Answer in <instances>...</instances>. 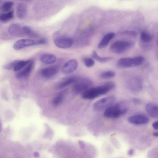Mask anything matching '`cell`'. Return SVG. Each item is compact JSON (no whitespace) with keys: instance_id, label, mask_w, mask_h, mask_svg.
I'll use <instances>...</instances> for the list:
<instances>
[{"instance_id":"12","label":"cell","mask_w":158,"mask_h":158,"mask_svg":"<svg viewBox=\"0 0 158 158\" xmlns=\"http://www.w3.org/2000/svg\"><path fill=\"white\" fill-rule=\"evenodd\" d=\"M79 78L76 76H71L62 79L58 83L57 87L58 89H61L71 84L76 83Z\"/></svg>"},{"instance_id":"27","label":"cell","mask_w":158,"mask_h":158,"mask_svg":"<svg viewBox=\"0 0 158 158\" xmlns=\"http://www.w3.org/2000/svg\"><path fill=\"white\" fill-rule=\"evenodd\" d=\"M115 73L112 71H107L101 73L100 77L104 79H107L112 78L115 76Z\"/></svg>"},{"instance_id":"33","label":"cell","mask_w":158,"mask_h":158,"mask_svg":"<svg viewBox=\"0 0 158 158\" xmlns=\"http://www.w3.org/2000/svg\"><path fill=\"white\" fill-rule=\"evenodd\" d=\"M152 126L155 129L157 130L158 129V121H157L153 123Z\"/></svg>"},{"instance_id":"10","label":"cell","mask_w":158,"mask_h":158,"mask_svg":"<svg viewBox=\"0 0 158 158\" xmlns=\"http://www.w3.org/2000/svg\"><path fill=\"white\" fill-rule=\"evenodd\" d=\"M78 62L75 59H71L67 61L63 65L62 69L63 73L68 74L74 72L77 69Z\"/></svg>"},{"instance_id":"9","label":"cell","mask_w":158,"mask_h":158,"mask_svg":"<svg viewBox=\"0 0 158 158\" xmlns=\"http://www.w3.org/2000/svg\"><path fill=\"white\" fill-rule=\"evenodd\" d=\"M59 69V67L57 65L50 66L41 69L40 73L43 77L49 79L56 75Z\"/></svg>"},{"instance_id":"40","label":"cell","mask_w":158,"mask_h":158,"mask_svg":"<svg viewBox=\"0 0 158 158\" xmlns=\"http://www.w3.org/2000/svg\"></svg>"},{"instance_id":"14","label":"cell","mask_w":158,"mask_h":158,"mask_svg":"<svg viewBox=\"0 0 158 158\" xmlns=\"http://www.w3.org/2000/svg\"><path fill=\"white\" fill-rule=\"evenodd\" d=\"M34 66V62L31 60L24 67L19 71L16 74L18 78L26 77L29 76Z\"/></svg>"},{"instance_id":"19","label":"cell","mask_w":158,"mask_h":158,"mask_svg":"<svg viewBox=\"0 0 158 158\" xmlns=\"http://www.w3.org/2000/svg\"><path fill=\"white\" fill-rule=\"evenodd\" d=\"M27 5L24 3L20 2L18 4L16 14L18 18L22 19L25 17L27 13Z\"/></svg>"},{"instance_id":"20","label":"cell","mask_w":158,"mask_h":158,"mask_svg":"<svg viewBox=\"0 0 158 158\" xmlns=\"http://www.w3.org/2000/svg\"><path fill=\"white\" fill-rule=\"evenodd\" d=\"M152 36L148 31H143L141 32L140 40L141 44L143 45H144V47H145L146 45L147 46V45L152 41Z\"/></svg>"},{"instance_id":"26","label":"cell","mask_w":158,"mask_h":158,"mask_svg":"<svg viewBox=\"0 0 158 158\" xmlns=\"http://www.w3.org/2000/svg\"><path fill=\"white\" fill-rule=\"evenodd\" d=\"M14 3L12 2L8 1L3 3L1 7V10L4 12H7L10 11L14 5Z\"/></svg>"},{"instance_id":"21","label":"cell","mask_w":158,"mask_h":158,"mask_svg":"<svg viewBox=\"0 0 158 158\" xmlns=\"http://www.w3.org/2000/svg\"><path fill=\"white\" fill-rule=\"evenodd\" d=\"M93 58L101 63H106L112 60L113 58L111 57H101L98 55L95 51H94L92 54Z\"/></svg>"},{"instance_id":"25","label":"cell","mask_w":158,"mask_h":158,"mask_svg":"<svg viewBox=\"0 0 158 158\" xmlns=\"http://www.w3.org/2000/svg\"><path fill=\"white\" fill-rule=\"evenodd\" d=\"M23 30L24 36H27L31 37H36L38 35L30 27L27 26H23Z\"/></svg>"},{"instance_id":"37","label":"cell","mask_w":158,"mask_h":158,"mask_svg":"<svg viewBox=\"0 0 158 158\" xmlns=\"http://www.w3.org/2000/svg\"><path fill=\"white\" fill-rule=\"evenodd\" d=\"M2 129V122L0 118V133L1 132Z\"/></svg>"},{"instance_id":"29","label":"cell","mask_w":158,"mask_h":158,"mask_svg":"<svg viewBox=\"0 0 158 158\" xmlns=\"http://www.w3.org/2000/svg\"><path fill=\"white\" fill-rule=\"evenodd\" d=\"M18 60H15L4 65L3 68L6 70H10L13 69Z\"/></svg>"},{"instance_id":"13","label":"cell","mask_w":158,"mask_h":158,"mask_svg":"<svg viewBox=\"0 0 158 158\" xmlns=\"http://www.w3.org/2000/svg\"><path fill=\"white\" fill-rule=\"evenodd\" d=\"M9 34L14 37L24 36L23 27L16 23H13L9 26L8 28Z\"/></svg>"},{"instance_id":"24","label":"cell","mask_w":158,"mask_h":158,"mask_svg":"<svg viewBox=\"0 0 158 158\" xmlns=\"http://www.w3.org/2000/svg\"><path fill=\"white\" fill-rule=\"evenodd\" d=\"M14 16L12 10L2 14L0 15V20L3 22H7L12 19Z\"/></svg>"},{"instance_id":"23","label":"cell","mask_w":158,"mask_h":158,"mask_svg":"<svg viewBox=\"0 0 158 158\" xmlns=\"http://www.w3.org/2000/svg\"><path fill=\"white\" fill-rule=\"evenodd\" d=\"M65 92L63 91L58 93L54 97L53 104L55 106H57L60 104L62 102L64 98Z\"/></svg>"},{"instance_id":"22","label":"cell","mask_w":158,"mask_h":158,"mask_svg":"<svg viewBox=\"0 0 158 158\" xmlns=\"http://www.w3.org/2000/svg\"><path fill=\"white\" fill-rule=\"evenodd\" d=\"M31 60H18L13 68L14 71L16 72L19 71L27 65Z\"/></svg>"},{"instance_id":"39","label":"cell","mask_w":158,"mask_h":158,"mask_svg":"<svg viewBox=\"0 0 158 158\" xmlns=\"http://www.w3.org/2000/svg\"><path fill=\"white\" fill-rule=\"evenodd\" d=\"M2 0H0V4L1 3V2H2Z\"/></svg>"},{"instance_id":"3","label":"cell","mask_w":158,"mask_h":158,"mask_svg":"<svg viewBox=\"0 0 158 158\" xmlns=\"http://www.w3.org/2000/svg\"><path fill=\"white\" fill-rule=\"evenodd\" d=\"M144 61V57L141 56L122 58L118 60L116 65L118 68H131L141 65Z\"/></svg>"},{"instance_id":"36","label":"cell","mask_w":158,"mask_h":158,"mask_svg":"<svg viewBox=\"0 0 158 158\" xmlns=\"http://www.w3.org/2000/svg\"><path fill=\"white\" fill-rule=\"evenodd\" d=\"M33 155L34 156L35 158L39 157L40 156L39 153L37 152H35L34 153Z\"/></svg>"},{"instance_id":"18","label":"cell","mask_w":158,"mask_h":158,"mask_svg":"<svg viewBox=\"0 0 158 158\" xmlns=\"http://www.w3.org/2000/svg\"><path fill=\"white\" fill-rule=\"evenodd\" d=\"M157 105L153 103H148L146 106L147 113L151 117L154 118L158 117V108Z\"/></svg>"},{"instance_id":"2","label":"cell","mask_w":158,"mask_h":158,"mask_svg":"<svg viewBox=\"0 0 158 158\" xmlns=\"http://www.w3.org/2000/svg\"><path fill=\"white\" fill-rule=\"evenodd\" d=\"M128 110L127 104L123 102L114 103L106 109L104 113V117L108 118H116L126 114Z\"/></svg>"},{"instance_id":"4","label":"cell","mask_w":158,"mask_h":158,"mask_svg":"<svg viewBox=\"0 0 158 158\" xmlns=\"http://www.w3.org/2000/svg\"><path fill=\"white\" fill-rule=\"evenodd\" d=\"M134 42L131 40H118L115 41L110 46V49L113 52L123 53L134 47Z\"/></svg>"},{"instance_id":"1","label":"cell","mask_w":158,"mask_h":158,"mask_svg":"<svg viewBox=\"0 0 158 158\" xmlns=\"http://www.w3.org/2000/svg\"><path fill=\"white\" fill-rule=\"evenodd\" d=\"M115 86L113 82H106L101 85L86 90L82 94V97L85 99L90 100L105 94L113 89Z\"/></svg>"},{"instance_id":"32","label":"cell","mask_w":158,"mask_h":158,"mask_svg":"<svg viewBox=\"0 0 158 158\" xmlns=\"http://www.w3.org/2000/svg\"><path fill=\"white\" fill-rule=\"evenodd\" d=\"M78 144L79 146L81 148H83L85 147V144L84 142L81 140H79L78 141Z\"/></svg>"},{"instance_id":"17","label":"cell","mask_w":158,"mask_h":158,"mask_svg":"<svg viewBox=\"0 0 158 158\" xmlns=\"http://www.w3.org/2000/svg\"><path fill=\"white\" fill-rule=\"evenodd\" d=\"M40 60L44 64H52L56 62L57 58L54 55L49 53H45L40 56Z\"/></svg>"},{"instance_id":"8","label":"cell","mask_w":158,"mask_h":158,"mask_svg":"<svg viewBox=\"0 0 158 158\" xmlns=\"http://www.w3.org/2000/svg\"><path fill=\"white\" fill-rule=\"evenodd\" d=\"M143 83V81L141 78L135 77L129 80L127 82V86L131 91L135 93H138L142 89Z\"/></svg>"},{"instance_id":"38","label":"cell","mask_w":158,"mask_h":158,"mask_svg":"<svg viewBox=\"0 0 158 158\" xmlns=\"http://www.w3.org/2000/svg\"><path fill=\"white\" fill-rule=\"evenodd\" d=\"M153 135L154 136H156V137H158V132H154L153 133Z\"/></svg>"},{"instance_id":"16","label":"cell","mask_w":158,"mask_h":158,"mask_svg":"<svg viewBox=\"0 0 158 158\" xmlns=\"http://www.w3.org/2000/svg\"><path fill=\"white\" fill-rule=\"evenodd\" d=\"M115 34L112 32H108L103 37L98 45V48L101 49L106 47L115 36Z\"/></svg>"},{"instance_id":"35","label":"cell","mask_w":158,"mask_h":158,"mask_svg":"<svg viewBox=\"0 0 158 158\" xmlns=\"http://www.w3.org/2000/svg\"><path fill=\"white\" fill-rule=\"evenodd\" d=\"M134 152V151L133 149H130L128 151V153L129 155L131 156L133 154Z\"/></svg>"},{"instance_id":"30","label":"cell","mask_w":158,"mask_h":158,"mask_svg":"<svg viewBox=\"0 0 158 158\" xmlns=\"http://www.w3.org/2000/svg\"><path fill=\"white\" fill-rule=\"evenodd\" d=\"M48 42L47 40L45 38H42L35 41L34 45H40L46 44Z\"/></svg>"},{"instance_id":"34","label":"cell","mask_w":158,"mask_h":158,"mask_svg":"<svg viewBox=\"0 0 158 158\" xmlns=\"http://www.w3.org/2000/svg\"><path fill=\"white\" fill-rule=\"evenodd\" d=\"M132 101L135 104H139L140 103L141 101L140 100L136 98H134L132 99Z\"/></svg>"},{"instance_id":"5","label":"cell","mask_w":158,"mask_h":158,"mask_svg":"<svg viewBox=\"0 0 158 158\" xmlns=\"http://www.w3.org/2000/svg\"><path fill=\"white\" fill-rule=\"evenodd\" d=\"M116 98L114 96L105 97L95 102L93 105V108L97 111L106 110L113 104Z\"/></svg>"},{"instance_id":"28","label":"cell","mask_w":158,"mask_h":158,"mask_svg":"<svg viewBox=\"0 0 158 158\" xmlns=\"http://www.w3.org/2000/svg\"><path fill=\"white\" fill-rule=\"evenodd\" d=\"M85 65L87 68L93 66L95 64V61L93 59L90 57H85L83 59Z\"/></svg>"},{"instance_id":"11","label":"cell","mask_w":158,"mask_h":158,"mask_svg":"<svg viewBox=\"0 0 158 158\" xmlns=\"http://www.w3.org/2000/svg\"><path fill=\"white\" fill-rule=\"evenodd\" d=\"M127 121L129 123L131 124L141 125L148 123L149 121V119L145 115L137 114L129 117L127 118Z\"/></svg>"},{"instance_id":"7","label":"cell","mask_w":158,"mask_h":158,"mask_svg":"<svg viewBox=\"0 0 158 158\" xmlns=\"http://www.w3.org/2000/svg\"><path fill=\"white\" fill-rule=\"evenodd\" d=\"M54 43L57 47L66 49L70 48L73 45L74 41L71 37L61 36L55 38L54 40Z\"/></svg>"},{"instance_id":"15","label":"cell","mask_w":158,"mask_h":158,"mask_svg":"<svg viewBox=\"0 0 158 158\" xmlns=\"http://www.w3.org/2000/svg\"><path fill=\"white\" fill-rule=\"evenodd\" d=\"M35 41L30 39H22L17 41L13 45V48L19 50L24 47L34 45Z\"/></svg>"},{"instance_id":"6","label":"cell","mask_w":158,"mask_h":158,"mask_svg":"<svg viewBox=\"0 0 158 158\" xmlns=\"http://www.w3.org/2000/svg\"><path fill=\"white\" fill-rule=\"evenodd\" d=\"M91 80L88 78H83L81 79H78L75 83L72 88L73 92L77 94L83 92L89 89L92 85Z\"/></svg>"},{"instance_id":"31","label":"cell","mask_w":158,"mask_h":158,"mask_svg":"<svg viewBox=\"0 0 158 158\" xmlns=\"http://www.w3.org/2000/svg\"><path fill=\"white\" fill-rule=\"evenodd\" d=\"M121 34L132 36H135L137 35L136 32L133 31H125L122 32Z\"/></svg>"}]
</instances>
